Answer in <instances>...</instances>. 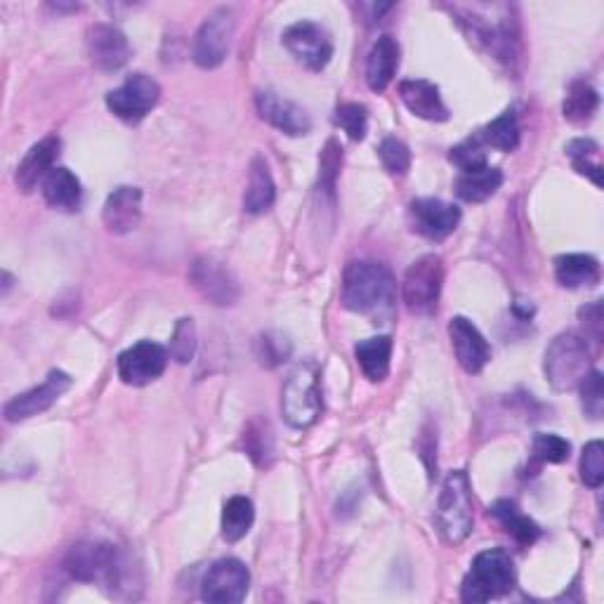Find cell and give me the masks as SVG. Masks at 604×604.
I'll return each instance as SVG.
<instances>
[{"instance_id":"15","label":"cell","mask_w":604,"mask_h":604,"mask_svg":"<svg viewBox=\"0 0 604 604\" xmlns=\"http://www.w3.org/2000/svg\"><path fill=\"white\" fill-rule=\"evenodd\" d=\"M189 279L199 294L218 307H231L239 300V284L231 277L225 263L204 256L191 265Z\"/></svg>"},{"instance_id":"40","label":"cell","mask_w":604,"mask_h":604,"mask_svg":"<svg viewBox=\"0 0 604 604\" xmlns=\"http://www.w3.org/2000/svg\"><path fill=\"white\" fill-rule=\"evenodd\" d=\"M581 479L586 482V486H591V489H600L604 482V446L600 439L583 446Z\"/></svg>"},{"instance_id":"25","label":"cell","mask_w":604,"mask_h":604,"mask_svg":"<svg viewBox=\"0 0 604 604\" xmlns=\"http://www.w3.org/2000/svg\"><path fill=\"white\" fill-rule=\"evenodd\" d=\"M555 279L564 288L595 286L600 281V260L586 253H567L555 260Z\"/></svg>"},{"instance_id":"28","label":"cell","mask_w":604,"mask_h":604,"mask_svg":"<svg viewBox=\"0 0 604 604\" xmlns=\"http://www.w3.org/2000/svg\"><path fill=\"white\" fill-rule=\"evenodd\" d=\"M355 357H357L362 374L372 383H380L389 374V359H393V338L376 336V338L362 340L355 347Z\"/></svg>"},{"instance_id":"4","label":"cell","mask_w":604,"mask_h":604,"mask_svg":"<svg viewBox=\"0 0 604 604\" xmlns=\"http://www.w3.org/2000/svg\"><path fill=\"white\" fill-rule=\"evenodd\" d=\"M65 570L81 583H102L109 588H121L126 562L119 548L102 541L76 543L65 555Z\"/></svg>"},{"instance_id":"19","label":"cell","mask_w":604,"mask_h":604,"mask_svg":"<svg viewBox=\"0 0 604 604\" xmlns=\"http://www.w3.org/2000/svg\"><path fill=\"white\" fill-rule=\"evenodd\" d=\"M88 55L97 69L119 71L130 60V43L121 29L95 24L88 31Z\"/></svg>"},{"instance_id":"38","label":"cell","mask_w":604,"mask_h":604,"mask_svg":"<svg viewBox=\"0 0 604 604\" xmlns=\"http://www.w3.org/2000/svg\"><path fill=\"white\" fill-rule=\"evenodd\" d=\"M484 149H486V147L482 145L479 135L475 132V135H471V138L463 140L461 145H456V147L452 149L449 161H452L456 168H461L463 172L484 168V166H489V164H486V151H484Z\"/></svg>"},{"instance_id":"24","label":"cell","mask_w":604,"mask_h":604,"mask_svg":"<svg viewBox=\"0 0 604 604\" xmlns=\"http://www.w3.org/2000/svg\"><path fill=\"white\" fill-rule=\"evenodd\" d=\"M277 199V185L271 180V172L263 156H256L248 172V187L244 194V210L248 216H263Z\"/></svg>"},{"instance_id":"16","label":"cell","mask_w":604,"mask_h":604,"mask_svg":"<svg viewBox=\"0 0 604 604\" xmlns=\"http://www.w3.org/2000/svg\"><path fill=\"white\" fill-rule=\"evenodd\" d=\"M71 387V376H67L65 372H50L46 383H41L38 387L29 389L24 395H17L14 399H10L3 408L6 420L8 423H22L29 420L38 414H46L52 404H57L67 389Z\"/></svg>"},{"instance_id":"6","label":"cell","mask_w":604,"mask_h":604,"mask_svg":"<svg viewBox=\"0 0 604 604\" xmlns=\"http://www.w3.org/2000/svg\"><path fill=\"white\" fill-rule=\"evenodd\" d=\"M437 529L446 543H463L473 532V492L465 471H454L444 479L437 503Z\"/></svg>"},{"instance_id":"12","label":"cell","mask_w":604,"mask_h":604,"mask_svg":"<svg viewBox=\"0 0 604 604\" xmlns=\"http://www.w3.org/2000/svg\"><path fill=\"white\" fill-rule=\"evenodd\" d=\"M284 46L309 71H321L334 57V41L328 31L315 22H296L284 31Z\"/></svg>"},{"instance_id":"9","label":"cell","mask_w":604,"mask_h":604,"mask_svg":"<svg viewBox=\"0 0 604 604\" xmlns=\"http://www.w3.org/2000/svg\"><path fill=\"white\" fill-rule=\"evenodd\" d=\"M161 86L147 73H130L126 81L107 95V107L126 123H140L159 105Z\"/></svg>"},{"instance_id":"22","label":"cell","mask_w":604,"mask_h":604,"mask_svg":"<svg viewBox=\"0 0 604 604\" xmlns=\"http://www.w3.org/2000/svg\"><path fill=\"white\" fill-rule=\"evenodd\" d=\"M399 97L406 105V109L412 111L418 119L442 123L449 119V109H446L439 88L425 78H408V81L399 83Z\"/></svg>"},{"instance_id":"2","label":"cell","mask_w":604,"mask_h":604,"mask_svg":"<svg viewBox=\"0 0 604 604\" xmlns=\"http://www.w3.org/2000/svg\"><path fill=\"white\" fill-rule=\"evenodd\" d=\"M395 277L383 263L357 260L345 267L343 275V307L357 315H376L395 300Z\"/></svg>"},{"instance_id":"18","label":"cell","mask_w":604,"mask_h":604,"mask_svg":"<svg viewBox=\"0 0 604 604\" xmlns=\"http://www.w3.org/2000/svg\"><path fill=\"white\" fill-rule=\"evenodd\" d=\"M454 355L465 374H479L492 359V347L479 334V328L465 317H454L449 324Z\"/></svg>"},{"instance_id":"11","label":"cell","mask_w":604,"mask_h":604,"mask_svg":"<svg viewBox=\"0 0 604 604\" xmlns=\"http://www.w3.org/2000/svg\"><path fill=\"white\" fill-rule=\"evenodd\" d=\"M250 572L237 557H222L212 562L204 581L201 597L212 604H237L248 595Z\"/></svg>"},{"instance_id":"42","label":"cell","mask_w":604,"mask_h":604,"mask_svg":"<svg viewBox=\"0 0 604 604\" xmlns=\"http://www.w3.org/2000/svg\"><path fill=\"white\" fill-rule=\"evenodd\" d=\"M290 355V345L286 338L281 336H271L265 334L256 340V357L260 359V364L265 366H277L281 362H286V357Z\"/></svg>"},{"instance_id":"31","label":"cell","mask_w":604,"mask_h":604,"mask_svg":"<svg viewBox=\"0 0 604 604\" xmlns=\"http://www.w3.org/2000/svg\"><path fill=\"white\" fill-rule=\"evenodd\" d=\"M253 519H256L253 501L246 496H231L222 508V538L227 543L241 541L250 532Z\"/></svg>"},{"instance_id":"34","label":"cell","mask_w":604,"mask_h":604,"mask_svg":"<svg viewBox=\"0 0 604 604\" xmlns=\"http://www.w3.org/2000/svg\"><path fill=\"white\" fill-rule=\"evenodd\" d=\"M336 126L347 132V138L353 142H362L368 130V111L359 102H345L336 109Z\"/></svg>"},{"instance_id":"17","label":"cell","mask_w":604,"mask_h":604,"mask_svg":"<svg viewBox=\"0 0 604 604\" xmlns=\"http://www.w3.org/2000/svg\"><path fill=\"white\" fill-rule=\"evenodd\" d=\"M256 109L263 121L275 126L284 135H290V138H300V135H307L311 130L309 113L296 102H290L271 90L256 92Z\"/></svg>"},{"instance_id":"36","label":"cell","mask_w":604,"mask_h":604,"mask_svg":"<svg viewBox=\"0 0 604 604\" xmlns=\"http://www.w3.org/2000/svg\"><path fill=\"white\" fill-rule=\"evenodd\" d=\"M581 406L583 414H586L591 420H600L604 414V378L595 368H591V374L581 380Z\"/></svg>"},{"instance_id":"5","label":"cell","mask_w":604,"mask_h":604,"mask_svg":"<svg viewBox=\"0 0 604 604\" xmlns=\"http://www.w3.org/2000/svg\"><path fill=\"white\" fill-rule=\"evenodd\" d=\"M281 416L290 427H296V430H305V427L315 425L321 416L317 362H300L294 372L288 374L281 389Z\"/></svg>"},{"instance_id":"32","label":"cell","mask_w":604,"mask_h":604,"mask_svg":"<svg viewBox=\"0 0 604 604\" xmlns=\"http://www.w3.org/2000/svg\"><path fill=\"white\" fill-rule=\"evenodd\" d=\"M479 140L484 147H492L498 151H513L519 145V123L515 109H505L498 119L486 123L482 130H477Z\"/></svg>"},{"instance_id":"30","label":"cell","mask_w":604,"mask_h":604,"mask_svg":"<svg viewBox=\"0 0 604 604\" xmlns=\"http://www.w3.org/2000/svg\"><path fill=\"white\" fill-rule=\"evenodd\" d=\"M600 107V95L588 81H574L564 97V119L574 126H586L593 121V116Z\"/></svg>"},{"instance_id":"21","label":"cell","mask_w":604,"mask_h":604,"mask_svg":"<svg viewBox=\"0 0 604 604\" xmlns=\"http://www.w3.org/2000/svg\"><path fill=\"white\" fill-rule=\"evenodd\" d=\"M105 227L111 234H130L142 220V191L138 187H119L109 194L102 210Z\"/></svg>"},{"instance_id":"39","label":"cell","mask_w":604,"mask_h":604,"mask_svg":"<svg viewBox=\"0 0 604 604\" xmlns=\"http://www.w3.org/2000/svg\"><path fill=\"white\" fill-rule=\"evenodd\" d=\"M343 166V149L336 140H330L319 159V191H326L330 199L336 197V180Z\"/></svg>"},{"instance_id":"26","label":"cell","mask_w":604,"mask_h":604,"mask_svg":"<svg viewBox=\"0 0 604 604\" xmlns=\"http://www.w3.org/2000/svg\"><path fill=\"white\" fill-rule=\"evenodd\" d=\"M501 185H503L501 168L484 166L477 170L461 172V178L456 180V194L465 204H484L494 197Z\"/></svg>"},{"instance_id":"10","label":"cell","mask_w":604,"mask_h":604,"mask_svg":"<svg viewBox=\"0 0 604 604\" xmlns=\"http://www.w3.org/2000/svg\"><path fill=\"white\" fill-rule=\"evenodd\" d=\"M234 27H237V22H234V12L229 8H218L216 12H210L197 31V38H194V62L201 69L220 67L229 52Z\"/></svg>"},{"instance_id":"8","label":"cell","mask_w":604,"mask_h":604,"mask_svg":"<svg viewBox=\"0 0 604 604\" xmlns=\"http://www.w3.org/2000/svg\"><path fill=\"white\" fill-rule=\"evenodd\" d=\"M444 284V265L439 256H423L406 269L402 298L414 315H433Z\"/></svg>"},{"instance_id":"7","label":"cell","mask_w":604,"mask_h":604,"mask_svg":"<svg viewBox=\"0 0 604 604\" xmlns=\"http://www.w3.org/2000/svg\"><path fill=\"white\" fill-rule=\"evenodd\" d=\"M543 372L553 389L557 393H570L576 389L581 380L591 374V349L588 343L578 334H560L548 349H545Z\"/></svg>"},{"instance_id":"23","label":"cell","mask_w":604,"mask_h":604,"mask_svg":"<svg viewBox=\"0 0 604 604\" xmlns=\"http://www.w3.org/2000/svg\"><path fill=\"white\" fill-rule=\"evenodd\" d=\"M399 69V43L393 36H380L366 57V83L374 92H383Z\"/></svg>"},{"instance_id":"20","label":"cell","mask_w":604,"mask_h":604,"mask_svg":"<svg viewBox=\"0 0 604 604\" xmlns=\"http://www.w3.org/2000/svg\"><path fill=\"white\" fill-rule=\"evenodd\" d=\"M62 142L60 138H55V135H48L41 142H36L27 156L22 159V164L17 166V187L22 191H33L38 185H43L48 175L55 170V161L57 156H60Z\"/></svg>"},{"instance_id":"29","label":"cell","mask_w":604,"mask_h":604,"mask_svg":"<svg viewBox=\"0 0 604 604\" xmlns=\"http://www.w3.org/2000/svg\"><path fill=\"white\" fill-rule=\"evenodd\" d=\"M489 515L501 524V527L508 532L519 545H532L538 541L541 536V529L538 524L534 519H529L527 515H524L517 505L513 501H496L492 508H489Z\"/></svg>"},{"instance_id":"33","label":"cell","mask_w":604,"mask_h":604,"mask_svg":"<svg viewBox=\"0 0 604 604\" xmlns=\"http://www.w3.org/2000/svg\"><path fill=\"white\" fill-rule=\"evenodd\" d=\"M567 156L578 175H586V178L595 185L602 187V164H600V145L588 140V138H578L567 145Z\"/></svg>"},{"instance_id":"35","label":"cell","mask_w":604,"mask_h":604,"mask_svg":"<svg viewBox=\"0 0 604 604\" xmlns=\"http://www.w3.org/2000/svg\"><path fill=\"white\" fill-rule=\"evenodd\" d=\"M194 353H197V326H194V319H180L172 330L168 355L178 364H189Z\"/></svg>"},{"instance_id":"1","label":"cell","mask_w":604,"mask_h":604,"mask_svg":"<svg viewBox=\"0 0 604 604\" xmlns=\"http://www.w3.org/2000/svg\"><path fill=\"white\" fill-rule=\"evenodd\" d=\"M456 22L471 41L496 57L503 65H513L519 57V22L513 17V6H452Z\"/></svg>"},{"instance_id":"41","label":"cell","mask_w":604,"mask_h":604,"mask_svg":"<svg viewBox=\"0 0 604 604\" xmlns=\"http://www.w3.org/2000/svg\"><path fill=\"white\" fill-rule=\"evenodd\" d=\"M532 454L541 463H564L572 454V444L560 435H536L532 444Z\"/></svg>"},{"instance_id":"13","label":"cell","mask_w":604,"mask_h":604,"mask_svg":"<svg viewBox=\"0 0 604 604\" xmlns=\"http://www.w3.org/2000/svg\"><path fill=\"white\" fill-rule=\"evenodd\" d=\"M119 378L126 385L145 387L159 380L168 366V349L159 343L140 340L119 355Z\"/></svg>"},{"instance_id":"27","label":"cell","mask_w":604,"mask_h":604,"mask_svg":"<svg viewBox=\"0 0 604 604\" xmlns=\"http://www.w3.org/2000/svg\"><path fill=\"white\" fill-rule=\"evenodd\" d=\"M43 199L57 210H78L83 199L81 180L69 168H55L43 182Z\"/></svg>"},{"instance_id":"37","label":"cell","mask_w":604,"mask_h":604,"mask_svg":"<svg viewBox=\"0 0 604 604\" xmlns=\"http://www.w3.org/2000/svg\"><path fill=\"white\" fill-rule=\"evenodd\" d=\"M378 156L383 168L389 175H395V178H402V175H406L408 168H412V151L397 138L383 140L378 147Z\"/></svg>"},{"instance_id":"14","label":"cell","mask_w":604,"mask_h":604,"mask_svg":"<svg viewBox=\"0 0 604 604\" xmlns=\"http://www.w3.org/2000/svg\"><path fill=\"white\" fill-rule=\"evenodd\" d=\"M461 208L442 199H416L408 206L412 229L430 241H444L461 225Z\"/></svg>"},{"instance_id":"43","label":"cell","mask_w":604,"mask_h":604,"mask_svg":"<svg viewBox=\"0 0 604 604\" xmlns=\"http://www.w3.org/2000/svg\"><path fill=\"white\" fill-rule=\"evenodd\" d=\"M578 315H581L583 324H586V328L591 330V334L597 340H602V303H593L588 307H583Z\"/></svg>"},{"instance_id":"3","label":"cell","mask_w":604,"mask_h":604,"mask_svg":"<svg viewBox=\"0 0 604 604\" xmlns=\"http://www.w3.org/2000/svg\"><path fill=\"white\" fill-rule=\"evenodd\" d=\"M515 581H517L515 562L508 553L501 548L484 551L473 560L471 572H467L463 581L461 597L467 604L489 602L508 595L515 588Z\"/></svg>"}]
</instances>
